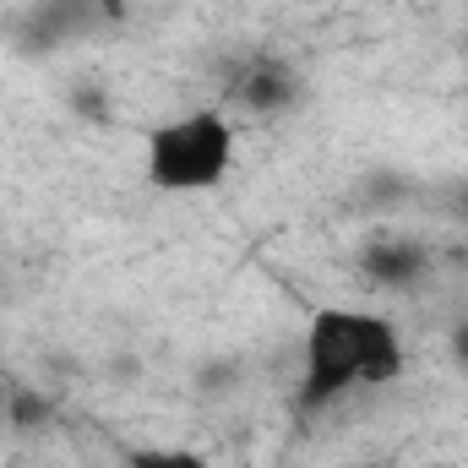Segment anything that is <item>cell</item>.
Segmentation results:
<instances>
[{"label": "cell", "mask_w": 468, "mask_h": 468, "mask_svg": "<svg viewBox=\"0 0 468 468\" xmlns=\"http://www.w3.org/2000/svg\"><path fill=\"white\" fill-rule=\"evenodd\" d=\"M409 354L387 316L359 305H322L300 344V403L322 409L354 387H392L403 376Z\"/></svg>", "instance_id": "obj_1"}, {"label": "cell", "mask_w": 468, "mask_h": 468, "mask_svg": "<svg viewBox=\"0 0 468 468\" xmlns=\"http://www.w3.org/2000/svg\"><path fill=\"white\" fill-rule=\"evenodd\" d=\"M234 169V125L218 110H191L147 131L142 142V175L164 197H197L224 186Z\"/></svg>", "instance_id": "obj_2"}, {"label": "cell", "mask_w": 468, "mask_h": 468, "mask_svg": "<svg viewBox=\"0 0 468 468\" xmlns=\"http://www.w3.org/2000/svg\"><path fill=\"white\" fill-rule=\"evenodd\" d=\"M294 71L283 66V60H245L239 66V77H234V99L245 104V110H256V115H267V110H283V104H294Z\"/></svg>", "instance_id": "obj_3"}, {"label": "cell", "mask_w": 468, "mask_h": 468, "mask_svg": "<svg viewBox=\"0 0 468 468\" xmlns=\"http://www.w3.org/2000/svg\"><path fill=\"white\" fill-rule=\"evenodd\" d=\"M365 272L376 283H387V289H403V283H414L425 272V245H414V239H381V245L365 250Z\"/></svg>", "instance_id": "obj_4"}, {"label": "cell", "mask_w": 468, "mask_h": 468, "mask_svg": "<svg viewBox=\"0 0 468 468\" xmlns=\"http://www.w3.org/2000/svg\"><path fill=\"white\" fill-rule=\"evenodd\" d=\"M131 468H207V458L186 452V447H153V452H136Z\"/></svg>", "instance_id": "obj_5"}, {"label": "cell", "mask_w": 468, "mask_h": 468, "mask_svg": "<svg viewBox=\"0 0 468 468\" xmlns=\"http://www.w3.org/2000/svg\"><path fill=\"white\" fill-rule=\"evenodd\" d=\"M458 344H463V359H468V327H463V338H458Z\"/></svg>", "instance_id": "obj_6"}, {"label": "cell", "mask_w": 468, "mask_h": 468, "mask_svg": "<svg viewBox=\"0 0 468 468\" xmlns=\"http://www.w3.org/2000/svg\"><path fill=\"white\" fill-rule=\"evenodd\" d=\"M354 468H376V463H354Z\"/></svg>", "instance_id": "obj_7"}]
</instances>
